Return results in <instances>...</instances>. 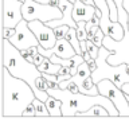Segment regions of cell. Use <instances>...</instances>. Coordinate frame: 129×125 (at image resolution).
I'll use <instances>...</instances> for the list:
<instances>
[{"instance_id": "cell-23", "label": "cell", "mask_w": 129, "mask_h": 125, "mask_svg": "<svg viewBox=\"0 0 129 125\" xmlns=\"http://www.w3.org/2000/svg\"><path fill=\"white\" fill-rule=\"evenodd\" d=\"M98 27H100V26H94V27L89 28V30H87V39H93V36H94L95 31L98 30Z\"/></svg>"}, {"instance_id": "cell-21", "label": "cell", "mask_w": 129, "mask_h": 125, "mask_svg": "<svg viewBox=\"0 0 129 125\" xmlns=\"http://www.w3.org/2000/svg\"><path fill=\"white\" fill-rule=\"evenodd\" d=\"M23 116L24 117H27V116H36V109H35V105L34 102H31L28 106L24 109V112H23Z\"/></svg>"}, {"instance_id": "cell-3", "label": "cell", "mask_w": 129, "mask_h": 125, "mask_svg": "<svg viewBox=\"0 0 129 125\" xmlns=\"http://www.w3.org/2000/svg\"><path fill=\"white\" fill-rule=\"evenodd\" d=\"M47 93L62 101V113L66 117L75 116L77 113L85 112L97 104L104 105L109 110L110 116H120V112L116 108V105L106 96H102L101 93L95 96H91V94H85V93H81V91L71 93L69 89H60V87L58 89L48 87Z\"/></svg>"}, {"instance_id": "cell-4", "label": "cell", "mask_w": 129, "mask_h": 125, "mask_svg": "<svg viewBox=\"0 0 129 125\" xmlns=\"http://www.w3.org/2000/svg\"><path fill=\"white\" fill-rule=\"evenodd\" d=\"M110 54L112 50H109L105 46L100 47V52L97 56V69L91 73V78L94 83H98L100 81L108 78L113 81L118 87H122L125 83H129V63H109L108 56Z\"/></svg>"}, {"instance_id": "cell-2", "label": "cell", "mask_w": 129, "mask_h": 125, "mask_svg": "<svg viewBox=\"0 0 129 125\" xmlns=\"http://www.w3.org/2000/svg\"><path fill=\"white\" fill-rule=\"evenodd\" d=\"M2 58H3V66L8 69V71L12 75L22 78L27 81L31 85V87L34 89L35 97L39 100H42L46 102V100L50 97L47 91H42L36 87L35 81L38 77L42 75V71L38 69L35 63L27 60L22 55V52L16 46H14L7 38H3L2 40Z\"/></svg>"}, {"instance_id": "cell-8", "label": "cell", "mask_w": 129, "mask_h": 125, "mask_svg": "<svg viewBox=\"0 0 129 125\" xmlns=\"http://www.w3.org/2000/svg\"><path fill=\"white\" fill-rule=\"evenodd\" d=\"M16 32L14 36H11L10 42L16 46L19 50H24V48H30L32 46H38L39 40L36 38V35L34 34V31L30 28V24H28V20L23 19L20 20L19 24L15 27Z\"/></svg>"}, {"instance_id": "cell-13", "label": "cell", "mask_w": 129, "mask_h": 125, "mask_svg": "<svg viewBox=\"0 0 129 125\" xmlns=\"http://www.w3.org/2000/svg\"><path fill=\"white\" fill-rule=\"evenodd\" d=\"M89 77H91V69L89 67V63L85 60V62H82L78 66V70H77V74L75 75H73L71 77V81L73 82H75L78 86L81 87L83 85V82H85V79L86 78H89Z\"/></svg>"}, {"instance_id": "cell-22", "label": "cell", "mask_w": 129, "mask_h": 125, "mask_svg": "<svg viewBox=\"0 0 129 125\" xmlns=\"http://www.w3.org/2000/svg\"><path fill=\"white\" fill-rule=\"evenodd\" d=\"M46 59V56L42 55L40 52H38V54H35L34 55V58H32V63H35L36 66H39V65H42L43 63V60Z\"/></svg>"}, {"instance_id": "cell-10", "label": "cell", "mask_w": 129, "mask_h": 125, "mask_svg": "<svg viewBox=\"0 0 129 125\" xmlns=\"http://www.w3.org/2000/svg\"><path fill=\"white\" fill-rule=\"evenodd\" d=\"M22 0H3V27L15 28L23 20Z\"/></svg>"}, {"instance_id": "cell-6", "label": "cell", "mask_w": 129, "mask_h": 125, "mask_svg": "<svg viewBox=\"0 0 129 125\" xmlns=\"http://www.w3.org/2000/svg\"><path fill=\"white\" fill-rule=\"evenodd\" d=\"M125 28V35L121 40H116L112 36L105 35L102 44L109 50H112V54L108 56V62L112 65H121L129 63V27ZM125 94H129V83H125L122 87Z\"/></svg>"}, {"instance_id": "cell-7", "label": "cell", "mask_w": 129, "mask_h": 125, "mask_svg": "<svg viewBox=\"0 0 129 125\" xmlns=\"http://www.w3.org/2000/svg\"><path fill=\"white\" fill-rule=\"evenodd\" d=\"M98 90L102 96H106L116 108L118 109L120 116H129V102L126 100V94L121 87H118L113 81L105 78L97 83Z\"/></svg>"}, {"instance_id": "cell-5", "label": "cell", "mask_w": 129, "mask_h": 125, "mask_svg": "<svg viewBox=\"0 0 129 125\" xmlns=\"http://www.w3.org/2000/svg\"><path fill=\"white\" fill-rule=\"evenodd\" d=\"M23 18L31 22V20H42L47 23L54 19H60L63 16V11L59 8V6H52V4L39 3L35 0H24L23 7Z\"/></svg>"}, {"instance_id": "cell-26", "label": "cell", "mask_w": 129, "mask_h": 125, "mask_svg": "<svg viewBox=\"0 0 129 125\" xmlns=\"http://www.w3.org/2000/svg\"><path fill=\"white\" fill-rule=\"evenodd\" d=\"M81 2H83L85 4H89V6H95L94 0H81Z\"/></svg>"}, {"instance_id": "cell-28", "label": "cell", "mask_w": 129, "mask_h": 125, "mask_svg": "<svg viewBox=\"0 0 129 125\" xmlns=\"http://www.w3.org/2000/svg\"><path fill=\"white\" fill-rule=\"evenodd\" d=\"M35 2H39V3H46V4H48V3H50V0H35Z\"/></svg>"}, {"instance_id": "cell-19", "label": "cell", "mask_w": 129, "mask_h": 125, "mask_svg": "<svg viewBox=\"0 0 129 125\" xmlns=\"http://www.w3.org/2000/svg\"><path fill=\"white\" fill-rule=\"evenodd\" d=\"M69 30H70V26H66V24H62V26H58V27L54 28L55 35H56V38H58V39L64 38V36H66V34L69 32Z\"/></svg>"}, {"instance_id": "cell-9", "label": "cell", "mask_w": 129, "mask_h": 125, "mask_svg": "<svg viewBox=\"0 0 129 125\" xmlns=\"http://www.w3.org/2000/svg\"><path fill=\"white\" fill-rule=\"evenodd\" d=\"M28 24L36 35L40 46H43L44 48H52L56 44L58 38L55 35V31L47 23L42 22V20H31V22H28Z\"/></svg>"}, {"instance_id": "cell-1", "label": "cell", "mask_w": 129, "mask_h": 125, "mask_svg": "<svg viewBox=\"0 0 129 125\" xmlns=\"http://www.w3.org/2000/svg\"><path fill=\"white\" fill-rule=\"evenodd\" d=\"M35 100L31 85L22 78L12 75L3 66L2 73V118L20 117L23 112Z\"/></svg>"}, {"instance_id": "cell-17", "label": "cell", "mask_w": 129, "mask_h": 125, "mask_svg": "<svg viewBox=\"0 0 129 125\" xmlns=\"http://www.w3.org/2000/svg\"><path fill=\"white\" fill-rule=\"evenodd\" d=\"M104 38H105V32L102 31V28L101 27H98V30L95 31V34H94V36H93V42H94L98 47H102L104 44H102V40H104Z\"/></svg>"}, {"instance_id": "cell-18", "label": "cell", "mask_w": 129, "mask_h": 125, "mask_svg": "<svg viewBox=\"0 0 129 125\" xmlns=\"http://www.w3.org/2000/svg\"><path fill=\"white\" fill-rule=\"evenodd\" d=\"M35 83H36V87L39 89V90H42V91H47V89L50 87V85H48V81L44 78L43 75H40L36 78L35 81Z\"/></svg>"}, {"instance_id": "cell-29", "label": "cell", "mask_w": 129, "mask_h": 125, "mask_svg": "<svg viewBox=\"0 0 129 125\" xmlns=\"http://www.w3.org/2000/svg\"><path fill=\"white\" fill-rule=\"evenodd\" d=\"M22 2H24V0H22Z\"/></svg>"}, {"instance_id": "cell-27", "label": "cell", "mask_w": 129, "mask_h": 125, "mask_svg": "<svg viewBox=\"0 0 129 125\" xmlns=\"http://www.w3.org/2000/svg\"><path fill=\"white\" fill-rule=\"evenodd\" d=\"M50 4H52V6H59V0H50Z\"/></svg>"}, {"instance_id": "cell-24", "label": "cell", "mask_w": 129, "mask_h": 125, "mask_svg": "<svg viewBox=\"0 0 129 125\" xmlns=\"http://www.w3.org/2000/svg\"><path fill=\"white\" fill-rule=\"evenodd\" d=\"M87 63H89V67L91 69V73H93V71H94L95 69H97V59H94V58H90V59L87 60Z\"/></svg>"}, {"instance_id": "cell-12", "label": "cell", "mask_w": 129, "mask_h": 125, "mask_svg": "<svg viewBox=\"0 0 129 125\" xmlns=\"http://www.w3.org/2000/svg\"><path fill=\"white\" fill-rule=\"evenodd\" d=\"M54 54L60 58H71L77 54V51L66 38H60L56 40V44L54 46Z\"/></svg>"}, {"instance_id": "cell-15", "label": "cell", "mask_w": 129, "mask_h": 125, "mask_svg": "<svg viewBox=\"0 0 129 125\" xmlns=\"http://www.w3.org/2000/svg\"><path fill=\"white\" fill-rule=\"evenodd\" d=\"M75 116H110V114H109V110L104 106V105L97 104L94 106H91L90 109H87V110L77 113Z\"/></svg>"}, {"instance_id": "cell-16", "label": "cell", "mask_w": 129, "mask_h": 125, "mask_svg": "<svg viewBox=\"0 0 129 125\" xmlns=\"http://www.w3.org/2000/svg\"><path fill=\"white\" fill-rule=\"evenodd\" d=\"M35 105V109H36V116H50V112H48V109H47V105L44 101L42 100H39V98H36L35 97V100L32 101Z\"/></svg>"}, {"instance_id": "cell-20", "label": "cell", "mask_w": 129, "mask_h": 125, "mask_svg": "<svg viewBox=\"0 0 129 125\" xmlns=\"http://www.w3.org/2000/svg\"><path fill=\"white\" fill-rule=\"evenodd\" d=\"M15 32H16V28H11V27H3V30H2L3 38H7V39H10L11 36H14Z\"/></svg>"}, {"instance_id": "cell-11", "label": "cell", "mask_w": 129, "mask_h": 125, "mask_svg": "<svg viewBox=\"0 0 129 125\" xmlns=\"http://www.w3.org/2000/svg\"><path fill=\"white\" fill-rule=\"evenodd\" d=\"M95 11L97 6H89V4H85L81 0H75L74 8H73V18L77 23L81 22V20L89 22L95 15Z\"/></svg>"}, {"instance_id": "cell-14", "label": "cell", "mask_w": 129, "mask_h": 125, "mask_svg": "<svg viewBox=\"0 0 129 125\" xmlns=\"http://www.w3.org/2000/svg\"><path fill=\"white\" fill-rule=\"evenodd\" d=\"M46 105H47V109L50 112V116H63L62 113V101L59 98H56L54 96H50L46 100Z\"/></svg>"}, {"instance_id": "cell-25", "label": "cell", "mask_w": 129, "mask_h": 125, "mask_svg": "<svg viewBox=\"0 0 129 125\" xmlns=\"http://www.w3.org/2000/svg\"><path fill=\"white\" fill-rule=\"evenodd\" d=\"M71 74L70 73H66V74H60V75H58V81L59 82H63V81H66V79H70L71 78Z\"/></svg>"}]
</instances>
